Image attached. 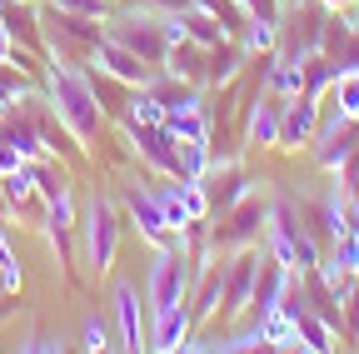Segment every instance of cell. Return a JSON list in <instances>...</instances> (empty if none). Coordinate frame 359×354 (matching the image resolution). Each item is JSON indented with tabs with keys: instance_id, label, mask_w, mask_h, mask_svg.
I'll use <instances>...</instances> for the list:
<instances>
[{
	"instance_id": "1",
	"label": "cell",
	"mask_w": 359,
	"mask_h": 354,
	"mask_svg": "<svg viewBox=\"0 0 359 354\" xmlns=\"http://www.w3.org/2000/svg\"><path fill=\"white\" fill-rule=\"evenodd\" d=\"M45 90H50V115L65 125V135L80 150H90L95 135H100V125H105V105L95 95V85L75 70V60H60L55 55L50 75H45Z\"/></svg>"
},
{
	"instance_id": "2",
	"label": "cell",
	"mask_w": 359,
	"mask_h": 354,
	"mask_svg": "<svg viewBox=\"0 0 359 354\" xmlns=\"http://www.w3.org/2000/svg\"><path fill=\"white\" fill-rule=\"evenodd\" d=\"M190 285H195V254H190L185 235L155 245L150 275H145V304H150V315H160V309H170L180 299H190Z\"/></svg>"
},
{
	"instance_id": "3",
	"label": "cell",
	"mask_w": 359,
	"mask_h": 354,
	"mask_svg": "<svg viewBox=\"0 0 359 354\" xmlns=\"http://www.w3.org/2000/svg\"><path fill=\"white\" fill-rule=\"evenodd\" d=\"M264 250L250 245V250H235L224 259V299H219V329H235L255 315V290H259V275H264Z\"/></svg>"
},
{
	"instance_id": "4",
	"label": "cell",
	"mask_w": 359,
	"mask_h": 354,
	"mask_svg": "<svg viewBox=\"0 0 359 354\" xmlns=\"http://www.w3.org/2000/svg\"><path fill=\"white\" fill-rule=\"evenodd\" d=\"M80 235H85V264L90 275H110L115 270V250H120V215L110 195H90L80 215Z\"/></svg>"
},
{
	"instance_id": "5",
	"label": "cell",
	"mask_w": 359,
	"mask_h": 354,
	"mask_svg": "<svg viewBox=\"0 0 359 354\" xmlns=\"http://www.w3.org/2000/svg\"><path fill=\"white\" fill-rule=\"evenodd\" d=\"M105 35H110V40H120L125 50H135L145 65H160V60H165V50H170V46H165V30H160V15L145 6V0H140L135 11L105 15Z\"/></svg>"
},
{
	"instance_id": "6",
	"label": "cell",
	"mask_w": 359,
	"mask_h": 354,
	"mask_svg": "<svg viewBox=\"0 0 359 354\" xmlns=\"http://www.w3.org/2000/svg\"><path fill=\"white\" fill-rule=\"evenodd\" d=\"M110 315H115V334L120 349H150V304L130 280H115L110 290Z\"/></svg>"
},
{
	"instance_id": "7",
	"label": "cell",
	"mask_w": 359,
	"mask_h": 354,
	"mask_svg": "<svg viewBox=\"0 0 359 354\" xmlns=\"http://www.w3.org/2000/svg\"><path fill=\"white\" fill-rule=\"evenodd\" d=\"M309 150H314V165L334 175V170L359 150V120H349V115H339V110L320 115V130H314Z\"/></svg>"
},
{
	"instance_id": "8",
	"label": "cell",
	"mask_w": 359,
	"mask_h": 354,
	"mask_svg": "<svg viewBox=\"0 0 359 354\" xmlns=\"http://www.w3.org/2000/svg\"><path fill=\"white\" fill-rule=\"evenodd\" d=\"M125 135H130V145H135V155H140L145 170H155L160 180L165 175H180V140H175L170 125H135V120H125Z\"/></svg>"
},
{
	"instance_id": "9",
	"label": "cell",
	"mask_w": 359,
	"mask_h": 354,
	"mask_svg": "<svg viewBox=\"0 0 359 354\" xmlns=\"http://www.w3.org/2000/svg\"><path fill=\"white\" fill-rule=\"evenodd\" d=\"M264 219H269V205H264L259 195H245V200L230 210V225H224V230H215V250L235 254V250L259 245V235H264Z\"/></svg>"
},
{
	"instance_id": "10",
	"label": "cell",
	"mask_w": 359,
	"mask_h": 354,
	"mask_svg": "<svg viewBox=\"0 0 359 354\" xmlns=\"http://www.w3.org/2000/svg\"><path fill=\"white\" fill-rule=\"evenodd\" d=\"M90 65H95L100 75H110V80H120V85H130V90L155 75V65H145L135 50H125L120 40H110V35H100L95 46H90Z\"/></svg>"
},
{
	"instance_id": "11",
	"label": "cell",
	"mask_w": 359,
	"mask_h": 354,
	"mask_svg": "<svg viewBox=\"0 0 359 354\" xmlns=\"http://www.w3.org/2000/svg\"><path fill=\"white\" fill-rule=\"evenodd\" d=\"M219 299H224V259H205L195 264V285H190V315H195V329H210L219 320Z\"/></svg>"
},
{
	"instance_id": "12",
	"label": "cell",
	"mask_w": 359,
	"mask_h": 354,
	"mask_svg": "<svg viewBox=\"0 0 359 354\" xmlns=\"http://www.w3.org/2000/svg\"><path fill=\"white\" fill-rule=\"evenodd\" d=\"M125 215H130L135 235H140L145 245H165V240H175V230L165 225V210H160V200H155L150 185L135 180V185L125 190Z\"/></svg>"
},
{
	"instance_id": "13",
	"label": "cell",
	"mask_w": 359,
	"mask_h": 354,
	"mask_svg": "<svg viewBox=\"0 0 359 354\" xmlns=\"http://www.w3.org/2000/svg\"><path fill=\"white\" fill-rule=\"evenodd\" d=\"M320 100L314 95H294V100H285V110H280V145L275 150H309V140H314V130H320Z\"/></svg>"
},
{
	"instance_id": "14",
	"label": "cell",
	"mask_w": 359,
	"mask_h": 354,
	"mask_svg": "<svg viewBox=\"0 0 359 354\" xmlns=\"http://www.w3.org/2000/svg\"><path fill=\"white\" fill-rule=\"evenodd\" d=\"M195 334V315H190V299H180L170 309H160V315H150V349L160 354H175L185 349V339Z\"/></svg>"
},
{
	"instance_id": "15",
	"label": "cell",
	"mask_w": 359,
	"mask_h": 354,
	"mask_svg": "<svg viewBox=\"0 0 359 354\" xmlns=\"http://www.w3.org/2000/svg\"><path fill=\"white\" fill-rule=\"evenodd\" d=\"M280 110H285V100L280 95H255V105H250V125H245V145H259V150H275L280 145Z\"/></svg>"
},
{
	"instance_id": "16",
	"label": "cell",
	"mask_w": 359,
	"mask_h": 354,
	"mask_svg": "<svg viewBox=\"0 0 359 354\" xmlns=\"http://www.w3.org/2000/svg\"><path fill=\"white\" fill-rule=\"evenodd\" d=\"M210 60L200 55V46H195V40H185V46H170L165 50V60H160V70H170V75H180V80H185V85H205V70Z\"/></svg>"
},
{
	"instance_id": "17",
	"label": "cell",
	"mask_w": 359,
	"mask_h": 354,
	"mask_svg": "<svg viewBox=\"0 0 359 354\" xmlns=\"http://www.w3.org/2000/svg\"><path fill=\"white\" fill-rule=\"evenodd\" d=\"M75 230V195H70V185L50 200V210H45V235H50V245H55V254H60V264H65V235Z\"/></svg>"
},
{
	"instance_id": "18",
	"label": "cell",
	"mask_w": 359,
	"mask_h": 354,
	"mask_svg": "<svg viewBox=\"0 0 359 354\" xmlns=\"http://www.w3.org/2000/svg\"><path fill=\"white\" fill-rule=\"evenodd\" d=\"M294 334H299L304 349H334V325H330L325 315H314L309 304L294 309Z\"/></svg>"
},
{
	"instance_id": "19",
	"label": "cell",
	"mask_w": 359,
	"mask_h": 354,
	"mask_svg": "<svg viewBox=\"0 0 359 354\" xmlns=\"http://www.w3.org/2000/svg\"><path fill=\"white\" fill-rule=\"evenodd\" d=\"M30 190H35V160H20V165H11L0 175V195L11 200V210H20L30 200Z\"/></svg>"
},
{
	"instance_id": "20",
	"label": "cell",
	"mask_w": 359,
	"mask_h": 354,
	"mask_svg": "<svg viewBox=\"0 0 359 354\" xmlns=\"http://www.w3.org/2000/svg\"><path fill=\"white\" fill-rule=\"evenodd\" d=\"M210 165V140H180V180H205Z\"/></svg>"
},
{
	"instance_id": "21",
	"label": "cell",
	"mask_w": 359,
	"mask_h": 354,
	"mask_svg": "<svg viewBox=\"0 0 359 354\" xmlns=\"http://www.w3.org/2000/svg\"><path fill=\"white\" fill-rule=\"evenodd\" d=\"M330 100H334V110H339V115L359 120V70H334Z\"/></svg>"
},
{
	"instance_id": "22",
	"label": "cell",
	"mask_w": 359,
	"mask_h": 354,
	"mask_svg": "<svg viewBox=\"0 0 359 354\" xmlns=\"http://www.w3.org/2000/svg\"><path fill=\"white\" fill-rule=\"evenodd\" d=\"M240 60H245V50H240V46H230V40H224V50L215 46V55H210V75H205V85H230V80H235V70H240Z\"/></svg>"
},
{
	"instance_id": "23",
	"label": "cell",
	"mask_w": 359,
	"mask_h": 354,
	"mask_svg": "<svg viewBox=\"0 0 359 354\" xmlns=\"http://www.w3.org/2000/svg\"><path fill=\"white\" fill-rule=\"evenodd\" d=\"M334 85V65L314 50L309 60H304V95H314V100H325V90Z\"/></svg>"
},
{
	"instance_id": "24",
	"label": "cell",
	"mask_w": 359,
	"mask_h": 354,
	"mask_svg": "<svg viewBox=\"0 0 359 354\" xmlns=\"http://www.w3.org/2000/svg\"><path fill=\"white\" fill-rule=\"evenodd\" d=\"M130 120H135V125H165V105L155 100V90L135 85V95H130Z\"/></svg>"
},
{
	"instance_id": "25",
	"label": "cell",
	"mask_w": 359,
	"mask_h": 354,
	"mask_svg": "<svg viewBox=\"0 0 359 354\" xmlns=\"http://www.w3.org/2000/svg\"><path fill=\"white\" fill-rule=\"evenodd\" d=\"M80 344H85L90 354H100V349H115V339H110V325H105L100 315H85V325H80Z\"/></svg>"
},
{
	"instance_id": "26",
	"label": "cell",
	"mask_w": 359,
	"mask_h": 354,
	"mask_svg": "<svg viewBox=\"0 0 359 354\" xmlns=\"http://www.w3.org/2000/svg\"><path fill=\"white\" fill-rule=\"evenodd\" d=\"M55 11L65 15H80V20H105L110 15V0H50Z\"/></svg>"
},
{
	"instance_id": "27",
	"label": "cell",
	"mask_w": 359,
	"mask_h": 354,
	"mask_svg": "<svg viewBox=\"0 0 359 354\" xmlns=\"http://www.w3.org/2000/svg\"><path fill=\"white\" fill-rule=\"evenodd\" d=\"M35 190L45 195V205H50V200L65 190V175H55L50 165H40V160H35Z\"/></svg>"
},
{
	"instance_id": "28",
	"label": "cell",
	"mask_w": 359,
	"mask_h": 354,
	"mask_svg": "<svg viewBox=\"0 0 359 354\" xmlns=\"http://www.w3.org/2000/svg\"><path fill=\"white\" fill-rule=\"evenodd\" d=\"M145 6H150L155 15H175V11H190L195 0H145Z\"/></svg>"
},
{
	"instance_id": "29",
	"label": "cell",
	"mask_w": 359,
	"mask_h": 354,
	"mask_svg": "<svg viewBox=\"0 0 359 354\" xmlns=\"http://www.w3.org/2000/svg\"><path fill=\"white\" fill-rule=\"evenodd\" d=\"M0 275H15V250H11L6 230H0Z\"/></svg>"
},
{
	"instance_id": "30",
	"label": "cell",
	"mask_w": 359,
	"mask_h": 354,
	"mask_svg": "<svg viewBox=\"0 0 359 354\" xmlns=\"http://www.w3.org/2000/svg\"><path fill=\"white\" fill-rule=\"evenodd\" d=\"M20 349H60V339H55V334H30Z\"/></svg>"
},
{
	"instance_id": "31",
	"label": "cell",
	"mask_w": 359,
	"mask_h": 354,
	"mask_svg": "<svg viewBox=\"0 0 359 354\" xmlns=\"http://www.w3.org/2000/svg\"><path fill=\"white\" fill-rule=\"evenodd\" d=\"M11 60V30H6V20H0V65Z\"/></svg>"
},
{
	"instance_id": "32",
	"label": "cell",
	"mask_w": 359,
	"mask_h": 354,
	"mask_svg": "<svg viewBox=\"0 0 359 354\" xmlns=\"http://www.w3.org/2000/svg\"><path fill=\"white\" fill-rule=\"evenodd\" d=\"M320 6H325V11H349L354 0H320Z\"/></svg>"
},
{
	"instance_id": "33",
	"label": "cell",
	"mask_w": 359,
	"mask_h": 354,
	"mask_svg": "<svg viewBox=\"0 0 359 354\" xmlns=\"http://www.w3.org/2000/svg\"><path fill=\"white\" fill-rule=\"evenodd\" d=\"M349 230H354V235H359V200H354V205H349Z\"/></svg>"
},
{
	"instance_id": "34",
	"label": "cell",
	"mask_w": 359,
	"mask_h": 354,
	"mask_svg": "<svg viewBox=\"0 0 359 354\" xmlns=\"http://www.w3.org/2000/svg\"><path fill=\"white\" fill-rule=\"evenodd\" d=\"M0 215H11V200H6V195H0Z\"/></svg>"
},
{
	"instance_id": "35",
	"label": "cell",
	"mask_w": 359,
	"mask_h": 354,
	"mask_svg": "<svg viewBox=\"0 0 359 354\" xmlns=\"http://www.w3.org/2000/svg\"><path fill=\"white\" fill-rule=\"evenodd\" d=\"M0 349H6V339H0Z\"/></svg>"
}]
</instances>
